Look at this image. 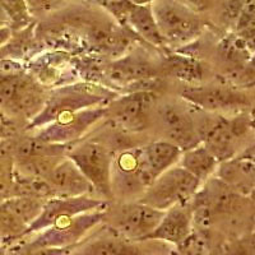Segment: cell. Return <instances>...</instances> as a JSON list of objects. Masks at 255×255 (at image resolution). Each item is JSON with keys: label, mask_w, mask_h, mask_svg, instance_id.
Wrapping results in <instances>:
<instances>
[{"label": "cell", "mask_w": 255, "mask_h": 255, "mask_svg": "<svg viewBox=\"0 0 255 255\" xmlns=\"http://www.w3.org/2000/svg\"><path fill=\"white\" fill-rule=\"evenodd\" d=\"M118 92L90 82H74L50 90L44 108L28 122L27 130H38L65 114L90 108L108 106Z\"/></svg>", "instance_id": "cell-1"}, {"label": "cell", "mask_w": 255, "mask_h": 255, "mask_svg": "<svg viewBox=\"0 0 255 255\" xmlns=\"http://www.w3.org/2000/svg\"><path fill=\"white\" fill-rule=\"evenodd\" d=\"M152 12L170 50L191 44L203 35L207 23L198 12L177 0H153Z\"/></svg>", "instance_id": "cell-2"}, {"label": "cell", "mask_w": 255, "mask_h": 255, "mask_svg": "<svg viewBox=\"0 0 255 255\" xmlns=\"http://www.w3.org/2000/svg\"><path fill=\"white\" fill-rule=\"evenodd\" d=\"M202 184L181 166H172L159 175L144 190L138 202L152 208L166 211L176 204L191 202Z\"/></svg>", "instance_id": "cell-3"}, {"label": "cell", "mask_w": 255, "mask_h": 255, "mask_svg": "<svg viewBox=\"0 0 255 255\" xmlns=\"http://www.w3.org/2000/svg\"><path fill=\"white\" fill-rule=\"evenodd\" d=\"M67 157L79 168L93 191L104 197V200L113 199L111 168L114 154L110 148L96 140H86L79 144L73 143Z\"/></svg>", "instance_id": "cell-4"}, {"label": "cell", "mask_w": 255, "mask_h": 255, "mask_svg": "<svg viewBox=\"0 0 255 255\" xmlns=\"http://www.w3.org/2000/svg\"><path fill=\"white\" fill-rule=\"evenodd\" d=\"M157 101L158 95L153 91L119 93L106 106L105 119L124 131H143L151 125Z\"/></svg>", "instance_id": "cell-5"}, {"label": "cell", "mask_w": 255, "mask_h": 255, "mask_svg": "<svg viewBox=\"0 0 255 255\" xmlns=\"http://www.w3.org/2000/svg\"><path fill=\"white\" fill-rule=\"evenodd\" d=\"M165 211L152 208L138 200L105 208L104 222L109 223V229L115 234L131 241H145L151 235Z\"/></svg>", "instance_id": "cell-6"}, {"label": "cell", "mask_w": 255, "mask_h": 255, "mask_svg": "<svg viewBox=\"0 0 255 255\" xmlns=\"http://www.w3.org/2000/svg\"><path fill=\"white\" fill-rule=\"evenodd\" d=\"M253 129V118L247 111L227 119L220 116L200 128V138L204 147L217 158L218 162L235 156L244 139Z\"/></svg>", "instance_id": "cell-7"}, {"label": "cell", "mask_w": 255, "mask_h": 255, "mask_svg": "<svg viewBox=\"0 0 255 255\" xmlns=\"http://www.w3.org/2000/svg\"><path fill=\"white\" fill-rule=\"evenodd\" d=\"M104 218L105 209H97L59 221L44 231L38 232L35 240L24 244L22 248H77L86 234L104 222Z\"/></svg>", "instance_id": "cell-8"}, {"label": "cell", "mask_w": 255, "mask_h": 255, "mask_svg": "<svg viewBox=\"0 0 255 255\" xmlns=\"http://www.w3.org/2000/svg\"><path fill=\"white\" fill-rule=\"evenodd\" d=\"M50 88L38 83L28 72L0 84V105L31 122L44 108Z\"/></svg>", "instance_id": "cell-9"}, {"label": "cell", "mask_w": 255, "mask_h": 255, "mask_svg": "<svg viewBox=\"0 0 255 255\" xmlns=\"http://www.w3.org/2000/svg\"><path fill=\"white\" fill-rule=\"evenodd\" d=\"M159 77V67L144 52H128L113 60H106L104 67V84L109 90L123 93L136 82Z\"/></svg>", "instance_id": "cell-10"}, {"label": "cell", "mask_w": 255, "mask_h": 255, "mask_svg": "<svg viewBox=\"0 0 255 255\" xmlns=\"http://www.w3.org/2000/svg\"><path fill=\"white\" fill-rule=\"evenodd\" d=\"M181 99L200 110L209 113L245 111L252 99L244 91L227 84L221 86H188L181 91Z\"/></svg>", "instance_id": "cell-11"}, {"label": "cell", "mask_w": 255, "mask_h": 255, "mask_svg": "<svg viewBox=\"0 0 255 255\" xmlns=\"http://www.w3.org/2000/svg\"><path fill=\"white\" fill-rule=\"evenodd\" d=\"M106 106L90 108L76 113L65 114L56 118L54 122L38 129L36 138L56 144H73L78 142L86 131L96 123L105 119Z\"/></svg>", "instance_id": "cell-12"}, {"label": "cell", "mask_w": 255, "mask_h": 255, "mask_svg": "<svg viewBox=\"0 0 255 255\" xmlns=\"http://www.w3.org/2000/svg\"><path fill=\"white\" fill-rule=\"evenodd\" d=\"M108 207V200L95 199L88 195L82 197H55L45 200L40 215L24 231L23 238L32 236L44 231L59 221H64L73 216L82 215L86 212L105 209Z\"/></svg>", "instance_id": "cell-13"}, {"label": "cell", "mask_w": 255, "mask_h": 255, "mask_svg": "<svg viewBox=\"0 0 255 255\" xmlns=\"http://www.w3.org/2000/svg\"><path fill=\"white\" fill-rule=\"evenodd\" d=\"M152 183L153 179L143 165L142 147L125 148L114 157L111 168L113 193L118 190L127 195L135 193L143 194Z\"/></svg>", "instance_id": "cell-14"}, {"label": "cell", "mask_w": 255, "mask_h": 255, "mask_svg": "<svg viewBox=\"0 0 255 255\" xmlns=\"http://www.w3.org/2000/svg\"><path fill=\"white\" fill-rule=\"evenodd\" d=\"M73 54L63 50L41 51L26 64L27 72L45 87L56 88L77 81Z\"/></svg>", "instance_id": "cell-15"}, {"label": "cell", "mask_w": 255, "mask_h": 255, "mask_svg": "<svg viewBox=\"0 0 255 255\" xmlns=\"http://www.w3.org/2000/svg\"><path fill=\"white\" fill-rule=\"evenodd\" d=\"M163 134L170 143L179 147L181 151L195 147L202 143L200 128L194 118L186 109L176 105H165L158 110Z\"/></svg>", "instance_id": "cell-16"}, {"label": "cell", "mask_w": 255, "mask_h": 255, "mask_svg": "<svg viewBox=\"0 0 255 255\" xmlns=\"http://www.w3.org/2000/svg\"><path fill=\"white\" fill-rule=\"evenodd\" d=\"M215 174L220 181L236 194L252 198L255 184L254 147L250 145L231 158L218 162Z\"/></svg>", "instance_id": "cell-17"}, {"label": "cell", "mask_w": 255, "mask_h": 255, "mask_svg": "<svg viewBox=\"0 0 255 255\" xmlns=\"http://www.w3.org/2000/svg\"><path fill=\"white\" fill-rule=\"evenodd\" d=\"M193 231H194V225H193V211H191L190 202L176 204L171 208L166 209L163 217L145 241H163L177 247L184 243Z\"/></svg>", "instance_id": "cell-18"}, {"label": "cell", "mask_w": 255, "mask_h": 255, "mask_svg": "<svg viewBox=\"0 0 255 255\" xmlns=\"http://www.w3.org/2000/svg\"><path fill=\"white\" fill-rule=\"evenodd\" d=\"M45 180L51 186L55 197H82L93 191L87 179L67 156L54 166Z\"/></svg>", "instance_id": "cell-19"}, {"label": "cell", "mask_w": 255, "mask_h": 255, "mask_svg": "<svg viewBox=\"0 0 255 255\" xmlns=\"http://www.w3.org/2000/svg\"><path fill=\"white\" fill-rule=\"evenodd\" d=\"M124 28L130 31L136 38H140L143 42H147L151 46L161 49L162 51L170 50L166 46L165 40L157 26L151 4L134 5L128 15Z\"/></svg>", "instance_id": "cell-20"}, {"label": "cell", "mask_w": 255, "mask_h": 255, "mask_svg": "<svg viewBox=\"0 0 255 255\" xmlns=\"http://www.w3.org/2000/svg\"><path fill=\"white\" fill-rule=\"evenodd\" d=\"M183 151L168 140L159 139L142 147L143 165L152 179H157L168 168L177 165Z\"/></svg>", "instance_id": "cell-21"}, {"label": "cell", "mask_w": 255, "mask_h": 255, "mask_svg": "<svg viewBox=\"0 0 255 255\" xmlns=\"http://www.w3.org/2000/svg\"><path fill=\"white\" fill-rule=\"evenodd\" d=\"M35 28L36 22H33L26 28L12 32L9 40L0 47V59H10L27 64L33 56L44 51V46L36 37Z\"/></svg>", "instance_id": "cell-22"}, {"label": "cell", "mask_w": 255, "mask_h": 255, "mask_svg": "<svg viewBox=\"0 0 255 255\" xmlns=\"http://www.w3.org/2000/svg\"><path fill=\"white\" fill-rule=\"evenodd\" d=\"M167 74L181 82H185L189 86H195L203 81L206 74V68L198 58L189 56L175 50L163 51V63Z\"/></svg>", "instance_id": "cell-23"}, {"label": "cell", "mask_w": 255, "mask_h": 255, "mask_svg": "<svg viewBox=\"0 0 255 255\" xmlns=\"http://www.w3.org/2000/svg\"><path fill=\"white\" fill-rule=\"evenodd\" d=\"M177 163H180V166L189 174L193 175L200 184L206 183L207 180L211 179L212 175H215L218 166L217 158L204 147L203 143H199L195 147L183 151Z\"/></svg>", "instance_id": "cell-24"}, {"label": "cell", "mask_w": 255, "mask_h": 255, "mask_svg": "<svg viewBox=\"0 0 255 255\" xmlns=\"http://www.w3.org/2000/svg\"><path fill=\"white\" fill-rule=\"evenodd\" d=\"M111 235L101 236L84 244L79 250L82 255H143L135 241L128 240L110 230Z\"/></svg>", "instance_id": "cell-25"}, {"label": "cell", "mask_w": 255, "mask_h": 255, "mask_svg": "<svg viewBox=\"0 0 255 255\" xmlns=\"http://www.w3.org/2000/svg\"><path fill=\"white\" fill-rule=\"evenodd\" d=\"M217 51L223 63L227 64V69L253 63L254 49H252L234 32L221 40L217 46Z\"/></svg>", "instance_id": "cell-26"}, {"label": "cell", "mask_w": 255, "mask_h": 255, "mask_svg": "<svg viewBox=\"0 0 255 255\" xmlns=\"http://www.w3.org/2000/svg\"><path fill=\"white\" fill-rule=\"evenodd\" d=\"M73 144H56L41 140L36 136L22 139L15 144V158H28V157H64L67 156Z\"/></svg>", "instance_id": "cell-27"}, {"label": "cell", "mask_w": 255, "mask_h": 255, "mask_svg": "<svg viewBox=\"0 0 255 255\" xmlns=\"http://www.w3.org/2000/svg\"><path fill=\"white\" fill-rule=\"evenodd\" d=\"M45 200L40 198L26 197V195H13L4 200L3 206L8 209L23 226L26 230L33 221L40 215Z\"/></svg>", "instance_id": "cell-28"}, {"label": "cell", "mask_w": 255, "mask_h": 255, "mask_svg": "<svg viewBox=\"0 0 255 255\" xmlns=\"http://www.w3.org/2000/svg\"><path fill=\"white\" fill-rule=\"evenodd\" d=\"M0 6L8 19L9 28L12 32L20 31L36 22L32 19L24 0H0Z\"/></svg>", "instance_id": "cell-29"}, {"label": "cell", "mask_w": 255, "mask_h": 255, "mask_svg": "<svg viewBox=\"0 0 255 255\" xmlns=\"http://www.w3.org/2000/svg\"><path fill=\"white\" fill-rule=\"evenodd\" d=\"M32 19H49L51 15L72 5L73 0H24Z\"/></svg>", "instance_id": "cell-30"}, {"label": "cell", "mask_w": 255, "mask_h": 255, "mask_svg": "<svg viewBox=\"0 0 255 255\" xmlns=\"http://www.w3.org/2000/svg\"><path fill=\"white\" fill-rule=\"evenodd\" d=\"M234 33L244 40L252 49H254V33H255V14L254 0H248L243 12L239 15L234 26Z\"/></svg>", "instance_id": "cell-31"}, {"label": "cell", "mask_w": 255, "mask_h": 255, "mask_svg": "<svg viewBox=\"0 0 255 255\" xmlns=\"http://www.w3.org/2000/svg\"><path fill=\"white\" fill-rule=\"evenodd\" d=\"M87 1L104 9L122 27H125L128 15L134 6V4L129 0H87Z\"/></svg>", "instance_id": "cell-32"}, {"label": "cell", "mask_w": 255, "mask_h": 255, "mask_svg": "<svg viewBox=\"0 0 255 255\" xmlns=\"http://www.w3.org/2000/svg\"><path fill=\"white\" fill-rule=\"evenodd\" d=\"M177 255H211L208 241L203 235L191 232L190 236L184 243L176 247Z\"/></svg>", "instance_id": "cell-33"}, {"label": "cell", "mask_w": 255, "mask_h": 255, "mask_svg": "<svg viewBox=\"0 0 255 255\" xmlns=\"http://www.w3.org/2000/svg\"><path fill=\"white\" fill-rule=\"evenodd\" d=\"M248 0H225L221 10V18L225 24L229 27H234L238 20L239 15L243 12L244 6Z\"/></svg>", "instance_id": "cell-34"}, {"label": "cell", "mask_w": 255, "mask_h": 255, "mask_svg": "<svg viewBox=\"0 0 255 255\" xmlns=\"http://www.w3.org/2000/svg\"><path fill=\"white\" fill-rule=\"evenodd\" d=\"M24 72H27V67L22 61L0 59V84L23 74Z\"/></svg>", "instance_id": "cell-35"}, {"label": "cell", "mask_w": 255, "mask_h": 255, "mask_svg": "<svg viewBox=\"0 0 255 255\" xmlns=\"http://www.w3.org/2000/svg\"><path fill=\"white\" fill-rule=\"evenodd\" d=\"M76 248H37V249H26L20 247L17 255H68Z\"/></svg>", "instance_id": "cell-36"}, {"label": "cell", "mask_w": 255, "mask_h": 255, "mask_svg": "<svg viewBox=\"0 0 255 255\" xmlns=\"http://www.w3.org/2000/svg\"><path fill=\"white\" fill-rule=\"evenodd\" d=\"M177 1L183 3L184 5L189 6L198 13L203 12L209 6V0H177Z\"/></svg>", "instance_id": "cell-37"}, {"label": "cell", "mask_w": 255, "mask_h": 255, "mask_svg": "<svg viewBox=\"0 0 255 255\" xmlns=\"http://www.w3.org/2000/svg\"><path fill=\"white\" fill-rule=\"evenodd\" d=\"M10 36H12V29L8 26H0V47L5 44Z\"/></svg>", "instance_id": "cell-38"}, {"label": "cell", "mask_w": 255, "mask_h": 255, "mask_svg": "<svg viewBox=\"0 0 255 255\" xmlns=\"http://www.w3.org/2000/svg\"><path fill=\"white\" fill-rule=\"evenodd\" d=\"M129 1L134 5H147V4L153 3V0H129Z\"/></svg>", "instance_id": "cell-39"}, {"label": "cell", "mask_w": 255, "mask_h": 255, "mask_svg": "<svg viewBox=\"0 0 255 255\" xmlns=\"http://www.w3.org/2000/svg\"><path fill=\"white\" fill-rule=\"evenodd\" d=\"M0 26H8V19H6L5 14H4L3 9H1V6H0Z\"/></svg>", "instance_id": "cell-40"}, {"label": "cell", "mask_w": 255, "mask_h": 255, "mask_svg": "<svg viewBox=\"0 0 255 255\" xmlns=\"http://www.w3.org/2000/svg\"><path fill=\"white\" fill-rule=\"evenodd\" d=\"M5 254H6V247L0 245V255H5Z\"/></svg>", "instance_id": "cell-41"}, {"label": "cell", "mask_w": 255, "mask_h": 255, "mask_svg": "<svg viewBox=\"0 0 255 255\" xmlns=\"http://www.w3.org/2000/svg\"><path fill=\"white\" fill-rule=\"evenodd\" d=\"M0 245L4 247V239H3V232H1V227H0Z\"/></svg>", "instance_id": "cell-42"}, {"label": "cell", "mask_w": 255, "mask_h": 255, "mask_svg": "<svg viewBox=\"0 0 255 255\" xmlns=\"http://www.w3.org/2000/svg\"><path fill=\"white\" fill-rule=\"evenodd\" d=\"M68 255H82V254L79 253V250H78V252H74V250H73V252L70 253V254H68Z\"/></svg>", "instance_id": "cell-43"}]
</instances>
